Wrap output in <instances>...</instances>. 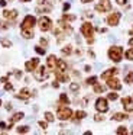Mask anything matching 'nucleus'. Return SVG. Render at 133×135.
I'll list each match as a JSON object with an SVG mask.
<instances>
[{
	"instance_id": "a18cd8bd",
	"label": "nucleus",
	"mask_w": 133,
	"mask_h": 135,
	"mask_svg": "<svg viewBox=\"0 0 133 135\" xmlns=\"http://www.w3.org/2000/svg\"><path fill=\"white\" fill-rule=\"evenodd\" d=\"M83 3H90V2H93V0H81Z\"/></svg>"
},
{
	"instance_id": "aec40b11",
	"label": "nucleus",
	"mask_w": 133,
	"mask_h": 135,
	"mask_svg": "<svg viewBox=\"0 0 133 135\" xmlns=\"http://www.w3.org/2000/svg\"><path fill=\"white\" fill-rule=\"evenodd\" d=\"M124 119H127V115L126 113H114L113 115V120H124Z\"/></svg>"
},
{
	"instance_id": "58836bf2",
	"label": "nucleus",
	"mask_w": 133,
	"mask_h": 135,
	"mask_svg": "<svg viewBox=\"0 0 133 135\" xmlns=\"http://www.w3.org/2000/svg\"><path fill=\"white\" fill-rule=\"evenodd\" d=\"M40 44H42L43 47H46V45H48V41H46L45 38H42V39H40Z\"/></svg>"
},
{
	"instance_id": "49530a36",
	"label": "nucleus",
	"mask_w": 133,
	"mask_h": 135,
	"mask_svg": "<svg viewBox=\"0 0 133 135\" xmlns=\"http://www.w3.org/2000/svg\"><path fill=\"white\" fill-rule=\"evenodd\" d=\"M129 45H132V47H133V38L129 39Z\"/></svg>"
},
{
	"instance_id": "4468645a",
	"label": "nucleus",
	"mask_w": 133,
	"mask_h": 135,
	"mask_svg": "<svg viewBox=\"0 0 133 135\" xmlns=\"http://www.w3.org/2000/svg\"><path fill=\"white\" fill-rule=\"evenodd\" d=\"M117 73H119L117 68H109V70H106L103 74H101V79H103V80H107V79H110V77H113L114 74H117Z\"/></svg>"
},
{
	"instance_id": "f8f14e48",
	"label": "nucleus",
	"mask_w": 133,
	"mask_h": 135,
	"mask_svg": "<svg viewBox=\"0 0 133 135\" xmlns=\"http://www.w3.org/2000/svg\"><path fill=\"white\" fill-rule=\"evenodd\" d=\"M121 103H123V108H124V110L126 112H133V100H132V97H123L121 99Z\"/></svg>"
},
{
	"instance_id": "20e7f679",
	"label": "nucleus",
	"mask_w": 133,
	"mask_h": 135,
	"mask_svg": "<svg viewBox=\"0 0 133 135\" xmlns=\"http://www.w3.org/2000/svg\"><path fill=\"white\" fill-rule=\"evenodd\" d=\"M49 76V71L46 70V67H39V68H35V79L38 81H43L46 80Z\"/></svg>"
},
{
	"instance_id": "e433bc0d",
	"label": "nucleus",
	"mask_w": 133,
	"mask_h": 135,
	"mask_svg": "<svg viewBox=\"0 0 133 135\" xmlns=\"http://www.w3.org/2000/svg\"><path fill=\"white\" fill-rule=\"evenodd\" d=\"M39 126H40L42 129H46V128H48V125H46V122H43V120H40V122H39Z\"/></svg>"
},
{
	"instance_id": "473e14b6",
	"label": "nucleus",
	"mask_w": 133,
	"mask_h": 135,
	"mask_svg": "<svg viewBox=\"0 0 133 135\" xmlns=\"http://www.w3.org/2000/svg\"><path fill=\"white\" fill-rule=\"evenodd\" d=\"M69 89H71L72 91H78V89H80V86H78L77 83H72V84L69 86Z\"/></svg>"
},
{
	"instance_id": "f3484780",
	"label": "nucleus",
	"mask_w": 133,
	"mask_h": 135,
	"mask_svg": "<svg viewBox=\"0 0 133 135\" xmlns=\"http://www.w3.org/2000/svg\"><path fill=\"white\" fill-rule=\"evenodd\" d=\"M3 16H4L6 19H16L17 18V10H4L3 12Z\"/></svg>"
},
{
	"instance_id": "6e6552de",
	"label": "nucleus",
	"mask_w": 133,
	"mask_h": 135,
	"mask_svg": "<svg viewBox=\"0 0 133 135\" xmlns=\"http://www.w3.org/2000/svg\"><path fill=\"white\" fill-rule=\"evenodd\" d=\"M111 9V3H110V0H100V3L95 6V10L97 12H109Z\"/></svg>"
},
{
	"instance_id": "de8ad7c7",
	"label": "nucleus",
	"mask_w": 133,
	"mask_h": 135,
	"mask_svg": "<svg viewBox=\"0 0 133 135\" xmlns=\"http://www.w3.org/2000/svg\"><path fill=\"white\" fill-rule=\"evenodd\" d=\"M20 2H30V0H20Z\"/></svg>"
},
{
	"instance_id": "ea45409f",
	"label": "nucleus",
	"mask_w": 133,
	"mask_h": 135,
	"mask_svg": "<svg viewBox=\"0 0 133 135\" xmlns=\"http://www.w3.org/2000/svg\"><path fill=\"white\" fill-rule=\"evenodd\" d=\"M0 129H7V126H6L4 122H0Z\"/></svg>"
},
{
	"instance_id": "4c0bfd02",
	"label": "nucleus",
	"mask_w": 133,
	"mask_h": 135,
	"mask_svg": "<svg viewBox=\"0 0 133 135\" xmlns=\"http://www.w3.org/2000/svg\"><path fill=\"white\" fill-rule=\"evenodd\" d=\"M116 2H117V4H121V6L127 3V0H116Z\"/></svg>"
},
{
	"instance_id": "9d476101",
	"label": "nucleus",
	"mask_w": 133,
	"mask_h": 135,
	"mask_svg": "<svg viewBox=\"0 0 133 135\" xmlns=\"http://www.w3.org/2000/svg\"><path fill=\"white\" fill-rule=\"evenodd\" d=\"M106 81H107V86H109L110 89H113V90H120L121 89L120 81H119L117 79H114V77H110V79L106 80Z\"/></svg>"
},
{
	"instance_id": "c03bdc74",
	"label": "nucleus",
	"mask_w": 133,
	"mask_h": 135,
	"mask_svg": "<svg viewBox=\"0 0 133 135\" xmlns=\"http://www.w3.org/2000/svg\"><path fill=\"white\" fill-rule=\"evenodd\" d=\"M68 9H69V4L65 3V4H64V10H68Z\"/></svg>"
},
{
	"instance_id": "0eeeda50",
	"label": "nucleus",
	"mask_w": 133,
	"mask_h": 135,
	"mask_svg": "<svg viewBox=\"0 0 133 135\" xmlns=\"http://www.w3.org/2000/svg\"><path fill=\"white\" fill-rule=\"evenodd\" d=\"M35 23H36V19L33 18L32 15H28L25 19H23V22H22V29H32V28L35 26Z\"/></svg>"
},
{
	"instance_id": "7c9ffc66",
	"label": "nucleus",
	"mask_w": 133,
	"mask_h": 135,
	"mask_svg": "<svg viewBox=\"0 0 133 135\" xmlns=\"http://www.w3.org/2000/svg\"><path fill=\"white\" fill-rule=\"evenodd\" d=\"M116 132H117V134H121V135H126L127 134V129L124 128V126H120V128H119Z\"/></svg>"
},
{
	"instance_id": "3c124183",
	"label": "nucleus",
	"mask_w": 133,
	"mask_h": 135,
	"mask_svg": "<svg viewBox=\"0 0 133 135\" xmlns=\"http://www.w3.org/2000/svg\"><path fill=\"white\" fill-rule=\"evenodd\" d=\"M132 134H133V131H132Z\"/></svg>"
},
{
	"instance_id": "b1692460",
	"label": "nucleus",
	"mask_w": 133,
	"mask_h": 135,
	"mask_svg": "<svg viewBox=\"0 0 133 135\" xmlns=\"http://www.w3.org/2000/svg\"><path fill=\"white\" fill-rule=\"evenodd\" d=\"M87 115H85V112L84 110H77L75 112V119H84Z\"/></svg>"
},
{
	"instance_id": "cd10ccee",
	"label": "nucleus",
	"mask_w": 133,
	"mask_h": 135,
	"mask_svg": "<svg viewBox=\"0 0 133 135\" xmlns=\"http://www.w3.org/2000/svg\"><path fill=\"white\" fill-rule=\"evenodd\" d=\"M94 91H95V93H103V91H104V87L95 83V84H94Z\"/></svg>"
},
{
	"instance_id": "09e8293b",
	"label": "nucleus",
	"mask_w": 133,
	"mask_h": 135,
	"mask_svg": "<svg viewBox=\"0 0 133 135\" xmlns=\"http://www.w3.org/2000/svg\"><path fill=\"white\" fill-rule=\"evenodd\" d=\"M7 2H13V0H7Z\"/></svg>"
},
{
	"instance_id": "ddd939ff",
	"label": "nucleus",
	"mask_w": 133,
	"mask_h": 135,
	"mask_svg": "<svg viewBox=\"0 0 133 135\" xmlns=\"http://www.w3.org/2000/svg\"><path fill=\"white\" fill-rule=\"evenodd\" d=\"M57 62H58V58L55 55H49L48 58H46V65H48V68H51V70H57Z\"/></svg>"
},
{
	"instance_id": "c85d7f7f",
	"label": "nucleus",
	"mask_w": 133,
	"mask_h": 135,
	"mask_svg": "<svg viewBox=\"0 0 133 135\" xmlns=\"http://www.w3.org/2000/svg\"><path fill=\"white\" fill-rule=\"evenodd\" d=\"M71 52H72V48L69 47V45H68V47H64L62 48V54H64V55H68V54H71Z\"/></svg>"
},
{
	"instance_id": "72a5a7b5",
	"label": "nucleus",
	"mask_w": 133,
	"mask_h": 135,
	"mask_svg": "<svg viewBox=\"0 0 133 135\" xmlns=\"http://www.w3.org/2000/svg\"><path fill=\"white\" fill-rule=\"evenodd\" d=\"M119 97L117 93H109V100H116Z\"/></svg>"
},
{
	"instance_id": "f03ea898",
	"label": "nucleus",
	"mask_w": 133,
	"mask_h": 135,
	"mask_svg": "<svg viewBox=\"0 0 133 135\" xmlns=\"http://www.w3.org/2000/svg\"><path fill=\"white\" fill-rule=\"evenodd\" d=\"M121 54H123V48L121 47H111L109 50V58L114 62H119L121 60Z\"/></svg>"
},
{
	"instance_id": "a878e982",
	"label": "nucleus",
	"mask_w": 133,
	"mask_h": 135,
	"mask_svg": "<svg viewBox=\"0 0 133 135\" xmlns=\"http://www.w3.org/2000/svg\"><path fill=\"white\" fill-rule=\"evenodd\" d=\"M126 58L129 60V61H133V48H130V50L126 51Z\"/></svg>"
},
{
	"instance_id": "a211bd4d",
	"label": "nucleus",
	"mask_w": 133,
	"mask_h": 135,
	"mask_svg": "<svg viewBox=\"0 0 133 135\" xmlns=\"http://www.w3.org/2000/svg\"><path fill=\"white\" fill-rule=\"evenodd\" d=\"M57 70H58V71H66V62L62 61V60H58V62H57Z\"/></svg>"
},
{
	"instance_id": "423d86ee",
	"label": "nucleus",
	"mask_w": 133,
	"mask_h": 135,
	"mask_svg": "<svg viewBox=\"0 0 133 135\" xmlns=\"http://www.w3.org/2000/svg\"><path fill=\"white\" fill-rule=\"evenodd\" d=\"M51 28H52V21L49 18L43 16V18L39 19V29L42 31V32H46V31H49Z\"/></svg>"
},
{
	"instance_id": "393cba45",
	"label": "nucleus",
	"mask_w": 133,
	"mask_h": 135,
	"mask_svg": "<svg viewBox=\"0 0 133 135\" xmlns=\"http://www.w3.org/2000/svg\"><path fill=\"white\" fill-rule=\"evenodd\" d=\"M45 120H46V122H54V120H55L54 115H52L51 112H46V113H45Z\"/></svg>"
},
{
	"instance_id": "37998d69",
	"label": "nucleus",
	"mask_w": 133,
	"mask_h": 135,
	"mask_svg": "<svg viewBox=\"0 0 133 135\" xmlns=\"http://www.w3.org/2000/svg\"><path fill=\"white\" fill-rule=\"evenodd\" d=\"M0 81H2V83H6V81H7V76H6V77H2V80H0Z\"/></svg>"
},
{
	"instance_id": "8fccbe9b",
	"label": "nucleus",
	"mask_w": 133,
	"mask_h": 135,
	"mask_svg": "<svg viewBox=\"0 0 133 135\" xmlns=\"http://www.w3.org/2000/svg\"><path fill=\"white\" fill-rule=\"evenodd\" d=\"M0 105H2V100H0Z\"/></svg>"
},
{
	"instance_id": "9b49d317",
	"label": "nucleus",
	"mask_w": 133,
	"mask_h": 135,
	"mask_svg": "<svg viewBox=\"0 0 133 135\" xmlns=\"http://www.w3.org/2000/svg\"><path fill=\"white\" fill-rule=\"evenodd\" d=\"M38 65H39V58H32V60H29V61L25 62L26 71H33Z\"/></svg>"
},
{
	"instance_id": "f257e3e1",
	"label": "nucleus",
	"mask_w": 133,
	"mask_h": 135,
	"mask_svg": "<svg viewBox=\"0 0 133 135\" xmlns=\"http://www.w3.org/2000/svg\"><path fill=\"white\" fill-rule=\"evenodd\" d=\"M81 33L87 38V42H88V44H93V42H94V38H93V35H94V28H93V25L90 23V22L83 23V26H81Z\"/></svg>"
},
{
	"instance_id": "2f4dec72",
	"label": "nucleus",
	"mask_w": 133,
	"mask_h": 135,
	"mask_svg": "<svg viewBox=\"0 0 133 135\" xmlns=\"http://www.w3.org/2000/svg\"><path fill=\"white\" fill-rule=\"evenodd\" d=\"M62 19H64V21H74L75 16H74V15H64Z\"/></svg>"
},
{
	"instance_id": "c9c22d12",
	"label": "nucleus",
	"mask_w": 133,
	"mask_h": 135,
	"mask_svg": "<svg viewBox=\"0 0 133 135\" xmlns=\"http://www.w3.org/2000/svg\"><path fill=\"white\" fill-rule=\"evenodd\" d=\"M35 51H36L38 54H40V55H43V54H45V50H43V48H40V47H35Z\"/></svg>"
},
{
	"instance_id": "1a4fd4ad",
	"label": "nucleus",
	"mask_w": 133,
	"mask_h": 135,
	"mask_svg": "<svg viewBox=\"0 0 133 135\" xmlns=\"http://www.w3.org/2000/svg\"><path fill=\"white\" fill-rule=\"evenodd\" d=\"M120 12H113L111 15L107 18V23L110 25V26H116V25L119 23V21H120Z\"/></svg>"
},
{
	"instance_id": "79ce46f5",
	"label": "nucleus",
	"mask_w": 133,
	"mask_h": 135,
	"mask_svg": "<svg viewBox=\"0 0 133 135\" xmlns=\"http://www.w3.org/2000/svg\"><path fill=\"white\" fill-rule=\"evenodd\" d=\"M0 6H2V7L6 6V0H0Z\"/></svg>"
},
{
	"instance_id": "7ed1b4c3",
	"label": "nucleus",
	"mask_w": 133,
	"mask_h": 135,
	"mask_svg": "<svg viewBox=\"0 0 133 135\" xmlns=\"http://www.w3.org/2000/svg\"><path fill=\"white\" fill-rule=\"evenodd\" d=\"M71 116H72V110L68 106H59L58 108V118L61 120H68Z\"/></svg>"
},
{
	"instance_id": "4be33fe9",
	"label": "nucleus",
	"mask_w": 133,
	"mask_h": 135,
	"mask_svg": "<svg viewBox=\"0 0 133 135\" xmlns=\"http://www.w3.org/2000/svg\"><path fill=\"white\" fill-rule=\"evenodd\" d=\"M0 44H2L4 48H10L12 47V42L9 41V39H4V38H0Z\"/></svg>"
},
{
	"instance_id": "5701e85b",
	"label": "nucleus",
	"mask_w": 133,
	"mask_h": 135,
	"mask_svg": "<svg viewBox=\"0 0 133 135\" xmlns=\"http://www.w3.org/2000/svg\"><path fill=\"white\" fill-rule=\"evenodd\" d=\"M59 100H61V103H64V105H69V99H68V96H66L65 93H62L59 96Z\"/></svg>"
},
{
	"instance_id": "bb28decb",
	"label": "nucleus",
	"mask_w": 133,
	"mask_h": 135,
	"mask_svg": "<svg viewBox=\"0 0 133 135\" xmlns=\"http://www.w3.org/2000/svg\"><path fill=\"white\" fill-rule=\"evenodd\" d=\"M16 131L19 132V134H26V132H29V126H19Z\"/></svg>"
},
{
	"instance_id": "c756f323",
	"label": "nucleus",
	"mask_w": 133,
	"mask_h": 135,
	"mask_svg": "<svg viewBox=\"0 0 133 135\" xmlns=\"http://www.w3.org/2000/svg\"><path fill=\"white\" fill-rule=\"evenodd\" d=\"M95 83H97V77H95V76H93V77H90V79H87V84H93V86H94Z\"/></svg>"
},
{
	"instance_id": "6ab92c4d",
	"label": "nucleus",
	"mask_w": 133,
	"mask_h": 135,
	"mask_svg": "<svg viewBox=\"0 0 133 135\" xmlns=\"http://www.w3.org/2000/svg\"><path fill=\"white\" fill-rule=\"evenodd\" d=\"M22 36L26 39H32L33 38V32H32V29H22Z\"/></svg>"
},
{
	"instance_id": "39448f33",
	"label": "nucleus",
	"mask_w": 133,
	"mask_h": 135,
	"mask_svg": "<svg viewBox=\"0 0 133 135\" xmlns=\"http://www.w3.org/2000/svg\"><path fill=\"white\" fill-rule=\"evenodd\" d=\"M95 109H97L98 112H101V113H104V112L109 110V103H107V99H104V97H98V99L95 100Z\"/></svg>"
},
{
	"instance_id": "412c9836",
	"label": "nucleus",
	"mask_w": 133,
	"mask_h": 135,
	"mask_svg": "<svg viewBox=\"0 0 133 135\" xmlns=\"http://www.w3.org/2000/svg\"><path fill=\"white\" fill-rule=\"evenodd\" d=\"M124 81H126L127 84H133V71H130V73L126 74V77H124Z\"/></svg>"
},
{
	"instance_id": "2eb2a0df",
	"label": "nucleus",
	"mask_w": 133,
	"mask_h": 135,
	"mask_svg": "<svg viewBox=\"0 0 133 135\" xmlns=\"http://www.w3.org/2000/svg\"><path fill=\"white\" fill-rule=\"evenodd\" d=\"M23 116H25V115H23V112H17V113H14L13 116L10 118V122H9V126H7V129H9V128H12L14 122H17V120L23 119Z\"/></svg>"
},
{
	"instance_id": "dca6fc26",
	"label": "nucleus",
	"mask_w": 133,
	"mask_h": 135,
	"mask_svg": "<svg viewBox=\"0 0 133 135\" xmlns=\"http://www.w3.org/2000/svg\"><path fill=\"white\" fill-rule=\"evenodd\" d=\"M30 96H33V93H30V91H29L28 89H22V90H20V93H19V94H16L17 99H23V100L29 99Z\"/></svg>"
},
{
	"instance_id": "a19ab883",
	"label": "nucleus",
	"mask_w": 133,
	"mask_h": 135,
	"mask_svg": "<svg viewBox=\"0 0 133 135\" xmlns=\"http://www.w3.org/2000/svg\"><path fill=\"white\" fill-rule=\"evenodd\" d=\"M94 119H95V120H103V116H100V115H95Z\"/></svg>"
},
{
	"instance_id": "f704fd0d",
	"label": "nucleus",
	"mask_w": 133,
	"mask_h": 135,
	"mask_svg": "<svg viewBox=\"0 0 133 135\" xmlns=\"http://www.w3.org/2000/svg\"><path fill=\"white\" fill-rule=\"evenodd\" d=\"M4 90H7V91L13 90V86H12L10 83H7V81H6V83H4Z\"/></svg>"
}]
</instances>
